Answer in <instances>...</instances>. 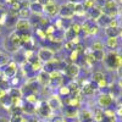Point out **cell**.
<instances>
[{"label":"cell","instance_id":"ab89813d","mask_svg":"<svg viewBox=\"0 0 122 122\" xmlns=\"http://www.w3.org/2000/svg\"><path fill=\"white\" fill-rule=\"evenodd\" d=\"M50 122H66V118L61 115H54L51 118H50Z\"/></svg>","mask_w":122,"mask_h":122},{"label":"cell","instance_id":"ffe728a7","mask_svg":"<svg viewBox=\"0 0 122 122\" xmlns=\"http://www.w3.org/2000/svg\"><path fill=\"white\" fill-rule=\"evenodd\" d=\"M6 39H7L12 45H15V46H17V48H21V40H20V36H18V33L15 32V30H12V32L6 37Z\"/></svg>","mask_w":122,"mask_h":122},{"label":"cell","instance_id":"d6a6232c","mask_svg":"<svg viewBox=\"0 0 122 122\" xmlns=\"http://www.w3.org/2000/svg\"><path fill=\"white\" fill-rule=\"evenodd\" d=\"M99 30H100L99 26H98V25L94 22V23H93V26L90 27V29H89V32H88L87 37H95V36L99 33Z\"/></svg>","mask_w":122,"mask_h":122},{"label":"cell","instance_id":"f546056e","mask_svg":"<svg viewBox=\"0 0 122 122\" xmlns=\"http://www.w3.org/2000/svg\"><path fill=\"white\" fill-rule=\"evenodd\" d=\"M9 122H27V120L22 114H11Z\"/></svg>","mask_w":122,"mask_h":122},{"label":"cell","instance_id":"ac0fdd59","mask_svg":"<svg viewBox=\"0 0 122 122\" xmlns=\"http://www.w3.org/2000/svg\"><path fill=\"white\" fill-rule=\"evenodd\" d=\"M104 114H103V109L95 107L94 110H92V121L93 122H103L104 121Z\"/></svg>","mask_w":122,"mask_h":122},{"label":"cell","instance_id":"bcb514c9","mask_svg":"<svg viewBox=\"0 0 122 122\" xmlns=\"http://www.w3.org/2000/svg\"><path fill=\"white\" fill-rule=\"evenodd\" d=\"M1 54H3V51H1V50H0V56H1Z\"/></svg>","mask_w":122,"mask_h":122},{"label":"cell","instance_id":"7a4b0ae2","mask_svg":"<svg viewBox=\"0 0 122 122\" xmlns=\"http://www.w3.org/2000/svg\"><path fill=\"white\" fill-rule=\"evenodd\" d=\"M34 109H36V114L40 117V118H44L45 121L51 118L54 116V112L53 110L49 107V105L46 104V100H39L38 103L34 105Z\"/></svg>","mask_w":122,"mask_h":122},{"label":"cell","instance_id":"1f68e13d","mask_svg":"<svg viewBox=\"0 0 122 122\" xmlns=\"http://www.w3.org/2000/svg\"><path fill=\"white\" fill-rule=\"evenodd\" d=\"M81 4H82V6H83V9L86 10V11H88V10H90L92 7H94L97 5L95 0H82Z\"/></svg>","mask_w":122,"mask_h":122},{"label":"cell","instance_id":"7c38bea8","mask_svg":"<svg viewBox=\"0 0 122 122\" xmlns=\"http://www.w3.org/2000/svg\"><path fill=\"white\" fill-rule=\"evenodd\" d=\"M36 81L37 83L40 86V87H49V83H50V77H49V73L45 72L44 70H42L40 72L37 73L36 76Z\"/></svg>","mask_w":122,"mask_h":122},{"label":"cell","instance_id":"9c48e42d","mask_svg":"<svg viewBox=\"0 0 122 122\" xmlns=\"http://www.w3.org/2000/svg\"><path fill=\"white\" fill-rule=\"evenodd\" d=\"M30 23L28 20H23V18H17V21L14 26V30L16 33H22V32H28L30 29Z\"/></svg>","mask_w":122,"mask_h":122},{"label":"cell","instance_id":"603a6c76","mask_svg":"<svg viewBox=\"0 0 122 122\" xmlns=\"http://www.w3.org/2000/svg\"><path fill=\"white\" fill-rule=\"evenodd\" d=\"M29 10H30V12L34 14V15H43V6L39 5L36 1L29 4Z\"/></svg>","mask_w":122,"mask_h":122},{"label":"cell","instance_id":"2e32d148","mask_svg":"<svg viewBox=\"0 0 122 122\" xmlns=\"http://www.w3.org/2000/svg\"><path fill=\"white\" fill-rule=\"evenodd\" d=\"M89 48H90L92 51H105L104 40H101V39H94V40H92Z\"/></svg>","mask_w":122,"mask_h":122},{"label":"cell","instance_id":"8d00e7d4","mask_svg":"<svg viewBox=\"0 0 122 122\" xmlns=\"http://www.w3.org/2000/svg\"><path fill=\"white\" fill-rule=\"evenodd\" d=\"M93 56L95 59V61L100 62V61H103L104 56H105V51H93Z\"/></svg>","mask_w":122,"mask_h":122},{"label":"cell","instance_id":"74e56055","mask_svg":"<svg viewBox=\"0 0 122 122\" xmlns=\"http://www.w3.org/2000/svg\"><path fill=\"white\" fill-rule=\"evenodd\" d=\"M75 48H76V45L72 42H70V40L64 42V49L67 50V51H72V50H75Z\"/></svg>","mask_w":122,"mask_h":122},{"label":"cell","instance_id":"f1b7e54d","mask_svg":"<svg viewBox=\"0 0 122 122\" xmlns=\"http://www.w3.org/2000/svg\"><path fill=\"white\" fill-rule=\"evenodd\" d=\"M57 93H59V94H57L59 97H62V98H66V97H70V95H71V92H70V89H68V87H67L66 84L60 86Z\"/></svg>","mask_w":122,"mask_h":122},{"label":"cell","instance_id":"83f0119b","mask_svg":"<svg viewBox=\"0 0 122 122\" xmlns=\"http://www.w3.org/2000/svg\"><path fill=\"white\" fill-rule=\"evenodd\" d=\"M3 46H4V49L6 50L7 53H14V54H15L16 51H18V49H20V48H17V46L12 45V44L10 43L7 39H5V40H4V43H3Z\"/></svg>","mask_w":122,"mask_h":122},{"label":"cell","instance_id":"8fae6325","mask_svg":"<svg viewBox=\"0 0 122 122\" xmlns=\"http://www.w3.org/2000/svg\"><path fill=\"white\" fill-rule=\"evenodd\" d=\"M103 15V11H101V9L99 5H95L94 7H92L90 10H88V11H86V17L88 20H90V21L93 22H97V20Z\"/></svg>","mask_w":122,"mask_h":122},{"label":"cell","instance_id":"30bf717a","mask_svg":"<svg viewBox=\"0 0 122 122\" xmlns=\"http://www.w3.org/2000/svg\"><path fill=\"white\" fill-rule=\"evenodd\" d=\"M46 104L49 105V107L53 110V112L59 109L62 107V103H61V99L57 94H51L49 97V99L46 100Z\"/></svg>","mask_w":122,"mask_h":122},{"label":"cell","instance_id":"681fc988","mask_svg":"<svg viewBox=\"0 0 122 122\" xmlns=\"http://www.w3.org/2000/svg\"><path fill=\"white\" fill-rule=\"evenodd\" d=\"M71 122H76V121H71Z\"/></svg>","mask_w":122,"mask_h":122},{"label":"cell","instance_id":"d590c367","mask_svg":"<svg viewBox=\"0 0 122 122\" xmlns=\"http://www.w3.org/2000/svg\"><path fill=\"white\" fill-rule=\"evenodd\" d=\"M36 34H37V37H38L40 40H45V39H46V34H45V32H44L43 28L37 27V28H36Z\"/></svg>","mask_w":122,"mask_h":122},{"label":"cell","instance_id":"3957f363","mask_svg":"<svg viewBox=\"0 0 122 122\" xmlns=\"http://www.w3.org/2000/svg\"><path fill=\"white\" fill-rule=\"evenodd\" d=\"M36 55H37V59L40 61V62H42L43 65H45V64L50 62V61L55 57V51L51 50L50 48H48V46H42V48L38 49Z\"/></svg>","mask_w":122,"mask_h":122},{"label":"cell","instance_id":"c3c4849f","mask_svg":"<svg viewBox=\"0 0 122 122\" xmlns=\"http://www.w3.org/2000/svg\"><path fill=\"white\" fill-rule=\"evenodd\" d=\"M88 122H93V121H88Z\"/></svg>","mask_w":122,"mask_h":122},{"label":"cell","instance_id":"6da1fadb","mask_svg":"<svg viewBox=\"0 0 122 122\" xmlns=\"http://www.w3.org/2000/svg\"><path fill=\"white\" fill-rule=\"evenodd\" d=\"M101 62H104V66L109 71H117L121 68L122 65V59L117 50H111L109 53H105V56Z\"/></svg>","mask_w":122,"mask_h":122},{"label":"cell","instance_id":"52a82bcc","mask_svg":"<svg viewBox=\"0 0 122 122\" xmlns=\"http://www.w3.org/2000/svg\"><path fill=\"white\" fill-rule=\"evenodd\" d=\"M1 71H3V76H5L6 78L10 79L11 77L17 75V72H18V65L15 62L14 60H10L9 62L1 68Z\"/></svg>","mask_w":122,"mask_h":122},{"label":"cell","instance_id":"cb8c5ba5","mask_svg":"<svg viewBox=\"0 0 122 122\" xmlns=\"http://www.w3.org/2000/svg\"><path fill=\"white\" fill-rule=\"evenodd\" d=\"M32 15L29 7H21L17 11V18H23V20H28Z\"/></svg>","mask_w":122,"mask_h":122},{"label":"cell","instance_id":"484cf974","mask_svg":"<svg viewBox=\"0 0 122 122\" xmlns=\"http://www.w3.org/2000/svg\"><path fill=\"white\" fill-rule=\"evenodd\" d=\"M72 32L76 34V36H81V33H82V27H81V22H77V21H72L68 27Z\"/></svg>","mask_w":122,"mask_h":122},{"label":"cell","instance_id":"ee69618b","mask_svg":"<svg viewBox=\"0 0 122 122\" xmlns=\"http://www.w3.org/2000/svg\"><path fill=\"white\" fill-rule=\"evenodd\" d=\"M0 122H9V118H6V117H0Z\"/></svg>","mask_w":122,"mask_h":122},{"label":"cell","instance_id":"7402d4cb","mask_svg":"<svg viewBox=\"0 0 122 122\" xmlns=\"http://www.w3.org/2000/svg\"><path fill=\"white\" fill-rule=\"evenodd\" d=\"M110 21H111V18L109 17V16H106L105 14H103L98 20H97V25L99 26V28L100 27H104V28H106V27H109V23H110Z\"/></svg>","mask_w":122,"mask_h":122},{"label":"cell","instance_id":"d6986e66","mask_svg":"<svg viewBox=\"0 0 122 122\" xmlns=\"http://www.w3.org/2000/svg\"><path fill=\"white\" fill-rule=\"evenodd\" d=\"M77 118L79 120V122H88V121H92V111L88 110V109H83V110L78 111Z\"/></svg>","mask_w":122,"mask_h":122},{"label":"cell","instance_id":"8992f818","mask_svg":"<svg viewBox=\"0 0 122 122\" xmlns=\"http://www.w3.org/2000/svg\"><path fill=\"white\" fill-rule=\"evenodd\" d=\"M114 97L110 93H100L97 98V103H98V107L100 109H107L114 104Z\"/></svg>","mask_w":122,"mask_h":122},{"label":"cell","instance_id":"ba28073f","mask_svg":"<svg viewBox=\"0 0 122 122\" xmlns=\"http://www.w3.org/2000/svg\"><path fill=\"white\" fill-rule=\"evenodd\" d=\"M81 73V66L73 62H70L65 65V76L71 79H77Z\"/></svg>","mask_w":122,"mask_h":122},{"label":"cell","instance_id":"7bdbcfd3","mask_svg":"<svg viewBox=\"0 0 122 122\" xmlns=\"http://www.w3.org/2000/svg\"><path fill=\"white\" fill-rule=\"evenodd\" d=\"M29 122H43V121H40V120L37 118V117H33L32 120H29Z\"/></svg>","mask_w":122,"mask_h":122},{"label":"cell","instance_id":"b9f144b4","mask_svg":"<svg viewBox=\"0 0 122 122\" xmlns=\"http://www.w3.org/2000/svg\"><path fill=\"white\" fill-rule=\"evenodd\" d=\"M5 95H6V92L3 90V89H0V99H1L3 97H5Z\"/></svg>","mask_w":122,"mask_h":122},{"label":"cell","instance_id":"4316f807","mask_svg":"<svg viewBox=\"0 0 122 122\" xmlns=\"http://www.w3.org/2000/svg\"><path fill=\"white\" fill-rule=\"evenodd\" d=\"M7 95L10 97V98H22V92H21V88H10L7 92Z\"/></svg>","mask_w":122,"mask_h":122},{"label":"cell","instance_id":"5b68a950","mask_svg":"<svg viewBox=\"0 0 122 122\" xmlns=\"http://www.w3.org/2000/svg\"><path fill=\"white\" fill-rule=\"evenodd\" d=\"M59 5L55 0H51L50 3H48L46 5L43 6V15L49 17V18H55L57 17L59 14Z\"/></svg>","mask_w":122,"mask_h":122},{"label":"cell","instance_id":"4dcf8cb0","mask_svg":"<svg viewBox=\"0 0 122 122\" xmlns=\"http://www.w3.org/2000/svg\"><path fill=\"white\" fill-rule=\"evenodd\" d=\"M104 78H106V75L103 72V71H97V72H94L93 76H92V82L98 83L99 81L104 79Z\"/></svg>","mask_w":122,"mask_h":122},{"label":"cell","instance_id":"e0dca14e","mask_svg":"<svg viewBox=\"0 0 122 122\" xmlns=\"http://www.w3.org/2000/svg\"><path fill=\"white\" fill-rule=\"evenodd\" d=\"M104 45L110 50H117L120 48V38H106Z\"/></svg>","mask_w":122,"mask_h":122},{"label":"cell","instance_id":"f6af8a7d","mask_svg":"<svg viewBox=\"0 0 122 122\" xmlns=\"http://www.w3.org/2000/svg\"><path fill=\"white\" fill-rule=\"evenodd\" d=\"M1 77H3V71H1V68H0V79H1Z\"/></svg>","mask_w":122,"mask_h":122},{"label":"cell","instance_id":"9a60e30c","mask_svg":"<svg viewBox=\"0 0 122 122\" xmlns=\"http://www.w3.org/2000/svg\"><path fill=\"white\" fill-rule=\"evenodd\" d=\"M104 32H105L106 38H120L122 29H121V26L120 27H106L104 28Z\"/></svg>","mask_w":122,"mask_h":122},{"label":"cell","instance_id":"277c9868","mask_svg":"<svg viewBox=\"0 0 122 122\" xmlns=\"http://www.w3.org/2000/svg\"><path fill=\"white\" fill-rule=\"evenodd\" d=\"M73 7L75 3H65L59 5V14L57 17L62 20H72L73 18Z\"/></svg>","mask_w":122,"mask_h":122},{"label":"cell","instance_id":"f35d334b","mask_svg":"<svg viewBox=\"0 0 122 122\" xmlns=\"http://www.w3.org/2000/svg\"><path fill=\"white\" fill-rule=\"evenodd\" d=\"M107 84H109V81H107V78H104V79H101V81H99V82L97 83V88H98V89H103V88H107Z\"/></svg>","mask_w":122,"mask_h":122},{"label":"cell","instance_id":"e575fe53","mask_svg":"<svg viewBox=\"0 0 122 122\" xmlns=\"http://www.w3.org/2000/svg\"><path fill=\"white\" fill-rule=\"evenodd\" d=\"M10 60H11V57H10L9 55H6V54H1V56H0V68H3Z\"/></svg>","mask_w":122,"mask_h":122},{"label":"cell","instance_id":"836d02e7","mask_svg":"<svg viewBox=\"0 0 122 122\" xmlns=\"http://www.w3.org/2000/svg\"><path fill=\"white\" fill-rule=\"evenodd\" d=\"M79 56H81V55L76 51V50H72V51H70V54H68V60H70V62L77 64V61H78Z\"/></svg>","mask_w":122,"mask_h":122},{"label":"cell","instance_id":"d4e9b609","mask_svg":"<svg viewBox=\"0 0 122 122\" xmlns=\"http://www.w3.org/2000/svg\"><path fill=\"white\" fill-rule=\"evenodd\" d=\"M22 99H25V103H28L30 105H36L38 101H39V98H38V94H27L25 97H22Z\"/></svg>","mask_w":122,"mask_h":122},{"label":"cell","instance_id":"60d3db41","mask_svg":"<svg viewBox=\"0 0 122 122\" xmlns=\"http://www.w3.org/2000/svg\"><path fill=\"white\" fill-rule=\"evenodd\" d=\"M51 0H36V3H38L39 5H42V6H44V5H46L48 3H50Z\"/></svg>","mask_w":122,"mask_h":122},{"label":"cell","instance_id":"4fadbf2b","mask_svg":"<svg viewBox=\"0 0 122 122\" xmlns=\"http://www.w3.org/2000/svg\"><path fill=\"white\" fill-rule=\"evenodd\" d=\"M97 93H98V88H97V86L93 84V82H90L88 84H84V86L81 87V94H82V97L83 95H86V97L95 95Z\"/></svg>","mask_w":122,"mask_h":122},{"label":"cell","instance_id":"7dc6e473","mask_svg":"<svg viewBox=\"0 0 122 122\" xmlns=\"http://www.w3.org/2000/svg\"><path fill=\"white\" fill-rule=\"evenodd\" d=\"M43 122H50V121H49V120H46V121H43Z\"/></svg>","mask_w":122,"mask_h":122},{"label":"cell","instance_id":"44dd1931","mask_svg":"<svg viewBox=\"0 0 122 122\" xmlns=\"http://www.w3.org/2000/svg\"><path fill=\"white\" fill-rule=\"evenodd\" d=\"M73 16L77 17H86V10L83 9L81 1L75 3V7H73Z\"/></svg>","mask_w":122,"mask_h":122},{"label":"cell","instance_id":"5bb4252c","mask_svg":"<svg viewBox=\"0 0 122 122\" xmlns=\"http://www.w3.org/2000/svg\"><path fill=\"white\" fill-rule=\"evenodd\" d=\"M62 109V115L61 116H64L65 118H77V116H78V109H76V107H72V106H68V105H66V106H62L61 107Z\"/></svg>","mask_w":122,"mask_h":122}]
</instances>
